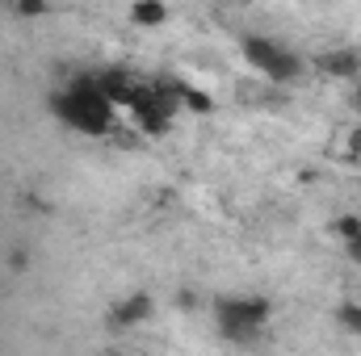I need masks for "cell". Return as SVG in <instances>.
Listing matches in <instances>:
<instances>
[{
    "instance_id": "1",
    "label": "cell",
    "mask_w": 361,
    "mask_h": 356,
    "mask_svg": "<svg viewBox=\"0 0 361 356\" xmlns=\"http://www.w3.org/2000/svg\"><path fill=\"white\" fill-rule=\"evenodd\" d=\"M51 109L59 113V122H68V126L80 130V134H105L109 122H114V101H109V92L101 89V84H89V80L55 92Z\"/></svg>"
},
{
    "instance_id": "2",
    "label": "cell",
    "mask_w": 361,
    "mask_h": 356,
    "mask_svg": "<svg viewBox=\"0 0 361 356\" xmlns=\"http://www.w3.org/2000/svg\"><path fill=\"white\" fill-rule=\"evenodd\" d=\"M214 319H219V331L227 340H248L265 327L269 319V302L265 298H223L214 306Z\"/></svg>"
},
{
    "instance_id": "3",
    "label": "cell",
    "mask_w": 361,
    "mask_h": 356,
    "mask_svg": "<svg viewBox=\"0 0 361 356\" xmlns=\"http://www.w3.org/2000/svg\"><path fill=\"white\" fill-rule=\"evenodd\" d=\"M244 59H248V68H257V72L269 76V80H294V76L302 72V59H298L290 46L265 38V34L244 38Z\"/></svg>"
},
{
    "instance_id": "4",
    "label": "cell",
    "mask_w": 361,
    "mask_h": 356,
    "mask_svg": "<svg viewBox=\"0 0 361 356\" xmlns=\"http://www.w3.org/2000/svg\"><path fill=\"white\" fill-rule=\"evenodd\" d=\"M147 319H152V298H147V293H130L126 302L114 306V323H118V327H139V323H147Z\"/></svg>"
},
{
    "instance_id": "5",
    "label": "cell",
    "mask_w": 361,
    "mask_h": 356,
    "mask_svg": "<svg viewBox=\"0 0 361 356\" xmlns=\"http://www.w3.org/2000/svg\"><path fill=\"white\" fill-rule=\"evenodd\" d=\"M319 68H324L328 76H341V80H345V76H357V72H361V55L345 46V51H332V55H324V59H319Z\"/></svg>"
},
{
    "instance_id": "6",
    "label": "cell",
    "mask_w": 361,
    "mask_h": 356,
    "mask_svg": "<svg viewBox=\"0 0 361 356\" xmlns=\"http://www.w3.org/2000/svg\"><path fill=\"white\" fill-rule=\"evenodd\" d=\"M130 21L135 25H164L169 21V4H156V0L152 4H135L130 8Z\"/></svg>"
},
{
    "instance_id": "7",
    "label": "cell",
    "mask_w": 361,
    "mask_h": 356,
    "mask_svg": "<svg viewBox=\"0 0 361 356\" xmlns=\"http://www.w3.org/2000/svg\"><path fill=\"white\" fill-rule=\"evenodd\" d=\"M341 239H345V248H349V256L361 265V218H341Z\"/></svg>"
},
{
    "instance_id": "8",
    "label": "cell",
    "mask_w": 361,
    "mask_h": 356,
    "mask_svg": "<svg viewBox=\"0 0 361 356\" xmlns=\"http://www.w3.org/2000/svg\"><path fill=\"white\" fill-rule=\"evenodd\" d=\"M336 323H341L349 336H361V302H341V310H336Z\"/></svg>"
},
{
    "instance_id": "9",
    "label": "cell",
    "mask_w": 361,
    "mask_h": 356,
    "mask_svg": "<svg viewBox=\"0 0 361 356\" xmlns=\"http://www.w3.org/2000/svg\"><path fill=\"white\" fill-rule=\"evenodd\" d=\"M101 356H130V352H118V348H114V352H101Z\"/></svg>"
}]
</instances>
